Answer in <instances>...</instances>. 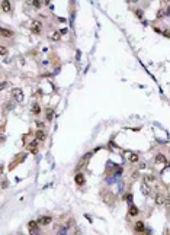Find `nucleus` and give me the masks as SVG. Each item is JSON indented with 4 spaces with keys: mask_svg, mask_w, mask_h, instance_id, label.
<instances>
[{
    "mask_svg": "<svg viewBox=\"0 0 170 235\" xmlns=\"http://www.w3.org/2000/svg\"><path fill=\"white\" fill-rule=\"evenodd\" d=\"M92 154L93 152H86V154H84L80 160H79V162H77V173L80 171V170H83L84 167H86L87 166V164H89V160H90V157H92Z\"/></svg>",
    "mask_w": 170,
    "mask_h": 235,
    "instance_id": "obj_1",
    "label": "nucleus"
},
{
    "mask_svg": "<svg viewBox=\"0 0 170 235\" xmlns=\"http://www.w3.org/2000/svg\"><path fill=\"white\" fill-rule=\"evenodd\" d=\"M100 195H102L103 202H105L106 205H112V202L115 200V195H114V193H111L109 190H103Z\"/></svg>",
    "mask_w": 170,
    "mask_h": 235,
    "instance_id": "obj_2",
    "label": "nucleus"
},
{
    "mask_svg": "<svg viewBox=\"0 0 170 235\" xmlns=\"http://www.w3.org/2000/svg\"><path fill=\"white\" fill-rule=\"evenodd\" d=\"M12 96L15 97L16 102H22L24 100V91H22V89H17V87L12 89Z\"/></svg>",
    "mask_w": 170,
    "mask_h": 235,
    "instance_id": "obj_3",
    "label": "nucleus"
},
{
    "mask_svg": "<svg viewBox=\"0 0 170 235\" xmlns=\"http://www.w3.org/2000/svg\"><path fill=\"white\" fill-rule=\"evenodd\" d=\"M74 181H76V184H77L79 187H81V186H84V183H86V177H84V174H83L81 171H79V173H76V176H74Z\"/></svg>",
    "mask_w": 170,
    "mask_h": 235,
    "instance_id": "obj_4",
    "label": "nucleus"
},
{
    "mask_svg": "<svg viewBox=\"0 0 170 235\" xmlns=\"http://www.w3.org/2000/svg\"><path fill=\"white\" fill-rule=\"evenodd\" d=\"M41 29H42V23H41L39 20H34L32 25H31V31H32L34 34H39Z\"/></svg>",
    "mask_w": 170,
    "mask_h": 235,
    "instance_id": "obj_5",
    "label": "nucleus"
},
{
    "mask_svg": "<svg viewBox=\"0 0 170 235\" xmlns=\"http://www.w3.org/2000/svg\"><path fill=\"white\" fill-rule=\"evenodd\" d=\"M51 222H52V218H51V216H39V218H38V224H39V225L47 226V225H50Z\"/></svg>",
    "mask_w": 170,
    "mask_h": 235,
    "instance_id": "obj_6",
    "label": "nucleus"
},
{
    "mask_svg": "<svg viewBox=\"0 0 170 235\" xmlns=\"http://www.w3.org/2000/svg\"><path fill=\"white\" fill-rule=\"evenodd\" d=\"M154 199H156V205H159V206H164V203H166V196H164V195H161V193H156Z\"/></svg>",
    "mask_w": 170,
    "mask_h": 235,
    "instance_id": "obj_7",
    "label": "nucleus"
},
{
    "mask_svg": "<svg viewBox=\"0 0 170 235\" xmlns=\"http://www.w3.org/2000/svg\"><path fill=\"white\" fill-rule=\"evenodd\" d=\"M0 5H2V10H3L5 13H10V12H12V6H10V3L7 2V0H2V2H0Z\"/></svg>",
    "mask_w": 170,
    "mask_h": 235,
    "instance_id": "obj_8",
    "label": "nucleus"
},
{
    "mask_svg": "<svg viewBox=\"0 0 170 235\" xmlns=\"http://www.w3.org/2000/svg\"><path fill=\"white\" fill-rule=\"evenodd\" d=\"M134 229H135L137 232H144V231H145V224H144L142 221H137V222L134 224Z\"/></svg>",
    "mask_w": 170,
    "mask_h": 235,
    "instance_id": "obj_9",
    "label": "nucleus"
},
{
    "mask_svg": "<svg viewBox=\"0 0 170 235\" xmlns=\"http://www.w3.org/2000/svg\"><path fill=\"white\" fill-rule=\"evenodd\" d=\"M35 136H36L38 141H45V139H47V132H45L44 129H38L36 134H35Z\"/></svg>",
    "mask_w": 170,
    "mask_h": 235,
    "instance_id": "obj_10",
    "label": "nucleus"
},
{
    "mask_svg": "<svg viewBox=\"0 0 170 235\" xmlns=\"http://www.w3.org/2000/svg\"><path fill=\"white\" fill-rule=\"evenodd\" d=\"M0 35H2V38H10V36H13V31L6 29V28H0Z\"/></svg>",
    "mask_w": 170,
    "mask_h": 235,
    "instance_id": "obj_11",
    "label": "nucleus"
},
{
    "mask_svg": "<svg viewBox=\"0 0 170 235\" xmlns=\"http://www.w3.org/2000/svg\"><path fill=\"white\" fill-rule=\"evenodd\" d=\"M138 214H140V209L135 205H131L130 209H128V215L130 216H138Z\"/></svg>",
    "mask_w": 170,
    "mask_h": 235,
    "instance_id": "obj_12",
    "label": "nucleus"
},
{
    "mask_svg": "<svg viewBox=\"0 0 170 235\" xmlns=\"http://www.w3.org/2000/svg\"><path fill=\"white\" fill-rule=\"evenodd\" d=\"M50 38H51V41H60V39H61V32L52 31V32L50 34Z\"/></svg>",
    "mask_w": 170,
    "mask_h": 235,
    "instance_id": "obj_13",
    "label": "nucleus"
},
{
    "mask_svg": "<svg viewBox=\"0 0 170 235\" xmlns=\"http://www.w3.org/2000/svg\"><path fill=\"white\" fill-rule=\"evenodd\" d=\"M141 192H142L144 196H148V195H150V189H148V184L144 183V181H142V184H141Z\"/></svg>",
    "mask_w": 170,
    "mask_h": 235,
    "instance_id": "obj_14",
    "label": "nucleus"
},
{
    "mask_svg": "<svg viewBox=\"0 0 170 235\" xmlns=\"http://www.w3.org/2000/svg\"><path fill=\"white\" fill-rule=\"evenodd\" d=\"M154 161H156V164H164V162H166V157H164L163 154H157Z\"/></svg>",
    "mask_w": 170,
    "mask_h": 235,
    "instance_id": "obj_15",
    "label": "nucleus"
},
{
    "mask_svg": "<svg viewBox=\"0 0 170 235\" xmlns=\"http://www.w3.org/2000/svg\"><path fill=\"white\" fill-rule=\"evenodd\" d=\"M54 119V109L52 107H48L47 109V121L50 122V121H52Z\"/></svg>",
    "mask_w": 170,
    "mask_h": 235,
    "instance_id": "obj_16",
    "label": "nucleus"
},
{
    "mask_svg": "<svg viewBox=\"0 0 170 235\" xmlns=\"http://www.w3.org/2000/svg\"><path fill=\"white\" fill-rule=\"evenodd\" d=\"M28 228H29V229H39L38 221H29V222H28Z\"/></svg>",
    "mask_w": 170,
    "mask_h": 235,
    "instance_id": "obj_17",
    "label": "nucleus"
},
{
    "mask_svg": "<svg viewBox=\"0 0 170 235\" xmlns=\"http://www.w3.org/2000/svg\"><path fill=\"white\" fill-rule=\"evenodd\" d=\"M154 180H156V177H154L153 174H147V176L144 177V183H147V184H151Z\"/></svg>",
    "mask_w": 170,
    "mask_h": 235,
    "instance_id": "obj_18",
    "label": "nucleus"
},
{
    "mask_svg": "<svg viewBox=\"0 0 170 235\" xmlns=\"http://www.w3.org/2000/svg\"><path fill=\"white\" fill-rule=\"evenodd\" d=\"M128 160H130V162H138V154H135V152H130Z\"/></svg>",
    "mask_w": 170,
    "mask_h": 235,
    "instance_id": "obj_19",
    "label": "nucleus"
},
{
    "mask_svg": "<svg viewBox=\"0 0 170 235\" xmlns=\"http://www.w3.org/2000/svg\"><path fill=\"white\" fill-rule=\"evenodd\" d=\"M32 113H34V115H39V113H41V107H39L38 103H35V105L32 106Z\"/></svg>",
    "mask_w": 170,
    "mask_h": 235,
    "instance_id": "obj_20",
    "label": "nucleus"
},
{
    "mask_svg": "<svg viewBox=\"0 0 170 235\" xmlns=\"http://www.w3.org/2000/svg\"><path fill=\"white\" fill-rule=\"evenodd\" d=\"M57 235H69V229H67L66 226H61L60 231L57 232Z\"/></svg>",
    "mask_w": 170,
    "mask_h": 235,
    "instance_id": "obj_21",
    "label": "nucleus"
},
{
    "mask_svg": "<svg viewBox=\"0 0 170 235\" xmlns=\"http://www.w3.org/2000/svg\"><path fill=\"white\" fill-rule=\"evenodd\" d=\"M41 3H42V2H39V0H34V2H31V5H32L34 7H38V9L41 7Z\"/></svg>",
    "mask_w": 170,
    "mask_h": 235,
    "instance_id": "obj_22",
    "label": "nucleus"
},
{
    "mask_svg": "<svg viewBox=\"0 0 170 235\" xmlns=\"http://www.w3.org/2000/svg\"><path fill=\"white\" fill-rule=\"evenodd\" d=\"M0 54H2V57H5L7 54V48H6V46H2V48H0Z\"/></svg>",
    "mask_w": 170,
    "mask_h": 235,
    "instance_id": "obj_23",
    "label": "nucleus"
},
{
    "mask_svg": "<svg viewBox=\"0 0 170 235\" xmlns=\"http://www.w3.org/2000/svg\"><path fill=\"white\" fill-rule=\"evenodd\" d=\"M29 235H39V229H29Z\"/></svg>",
    "mask_w": 170,
    "mask_h": 235,
    "instance_id": "obj_24",
    "label": "nucleus"
},
{
    "mask_svg": "<svg viewBox=\"0 0 170 235\" xmlns=\"http://www.w3.org/2000/svg\"><path fill=\"white\" fill-rule=\"evenodd\" d=\"M166 207H170V196H166V203H164Z\"/></svg>",
    "mask_w": 170,
    "mask_h": 235,
    "instance_id": "obj_25",
    "label": "nucleus"
},
{
    "mask_svg": "<svg viewBox=\"0 0 170 235\" xmlns=\"http://www.w3.org/2000/svg\"><path fill=\"white\" fill-rule=\"evenodd\" d=\"M6 106H7V110H12V109H13V106H15V105H13V103H10V102H9V103H7V105H6Z\"/></svg>",
    "mask_w": 170,
    "mask_h": 235,
    "instance_id": "obj_26",
    "label": "nucleus"
},
{
    "mask_svg": "<svg viewBox=\"0 0 170 235\" xmlns=\"http://www.w3.org/2000/svg\"><path fill=\"white\" fill-rule=\"evenodd\" d=\"M164 13H166V15L169 16V15H170V7H166V10H164Z\"/></svg>",
    "mask_w": 170,
    "mask_h": 235,
    "instance_id": "obj_27",
    "label": "nucleus"
},
{
    "mask_svg": "<svg viewBox=\"0 0 170 235\" xmlns=\"http://www.w3.org/2000/svg\"><path fill=\"white\" fill-rule=\"evenodd\" d=\"M137 16L141 17V16H142V12H141V10H137Z\"/></svg>",
    "mask_w": 170,
    "mask_h": 235,
    "instance_id": "obj_28",
    "label": "nucleus"
},
{
    "mask_svg": "<svg viewBox=\"0 0 170 235\" xmlns=\"http://www.w3.org/2000/svg\"><path fill=\"white\" fill-rule=\"evenodd\" d=\"M31 152H32V154H36V152H38V150H36V148H32V150H31Z\"/></svg>",
    "mask_w": 170,
    "mask_h": 235,
    "instance_id": "obj_29",
    "label": "nucleus"
},
{
    "mask_svg": "<svg viewBox=\"0 0 170 235\" xmlns=\"http://www.w3.org/2000/svg\"><path fill=\"white\" fill-rule=\"evenodd\" d=\"M169 152H170V150H169Z\"/></svg>",
    "mask_w": 170,
    "mask_h": 235,
    "instance_id": "obj_30",
    "label": "nucleus"
}]
</instances>
